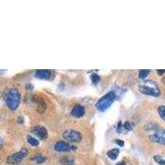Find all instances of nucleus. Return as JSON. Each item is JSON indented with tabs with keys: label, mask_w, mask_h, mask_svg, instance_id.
I'll return each instance as SVG.
<instances>
[{
	"label": "nucleus",
	"mask_w": 165,
	"mask_h": 165,
	"mask_svg": "<svg viewBox=\"0 0 165 165\" xmlns=\"http://www.w3.org/2000/svg\"><path fill=\"white\" fill-rule=\"evenodd\" d=\"M4 101L9 109L14 111L18 107L21 102V94L16 89H7L4 93Z\"/></svg>",
	"instance_id": "1"
},
{
	"label": "nucleus",
	"mask_w": 165,
	"mask_h": 165,
	"mask_svg": "<svg viewBox=\"0 0 165 165\" xmlns=\"http://www.w3.org/2000/svg\"><path fill=\"white\" fill-rule=\"evenodd\" d=\"M116 99V94L114 92H109L106 94H105L103 97H101L99 100L97 101L96 104V107L98 111L104 112L107 108H109L112 103Z\"/></svg>",
	"instance_id": "2"
},
{
	"label": "nucleus",
	"mask_w": 165,
	"mask_h": 165,
	"mask_svg": "<svg viewBox=\"0 0 165 165\" xmlns=\"http://www.w3.org/2000/svg\"><path fill=\"white\" fill-rule=\"evenodd\" d=\"M140 92L145 95H150L153 97H159L160 91L158 85L154 82L147 81L146 83L140 86Z\"/></svg>",
	"instance_id": "3"
},
{
	"label": "nucleus",
	"mask_w": 165,
	"mask_h": 165,
	"mask_svg": "<svg viewBox=\"0 0 165 165\" xmlns=\"http://www.w3.org/2000/svg\"><path fill=\"white\" fill-rule=\"evenodd\" d=\"M27 155V150L25 148H22L20 151H18V152L13 153V154H11L10 156L8 157L7 161H8V163H11V164H18L22 161V159Z\"/></svg>",
	"instance_id": "4"
},
{
	"label": "nucleus",
	"mask_w": 165,
	"mask_h": 165,
	"mask_svg": "<svg viewBox=\"0 0 165 165\" xmlns=\"http://www.w3.org/2000/svg\"><path fill=\"white\" fill-rule=\"evenodd\" d=\"M63 137L66 140L73 142V143H78V142L81 141V140H82L81 134L74 130H65V132L63 133Z\"/></svg>",
	"instance_id": "5"
},
{
	"label": "nucleus",
	"mask_w": 165,
	"mask_h": 165,
	"mask_svg": "<svg viewBox=\"0 0 165 165\" xmlns=\"http://www.w3.org/2000/svg\"><path fill=\"white\" fill-rule=\"evenodd\" d=\"M150 140L154 143L165 144V130L161 128L158 129L153 134L150 136Z\"/></svg>",
	"instance_id": "6"
},
{
	"label": "nucleus",
	"mask_w": 165,
	"mask_h": 165,
	"mask_svg": "<svg viewBox=\"0 0 165 165\" xmlns=\"http://www.w3.org/2000/svg\"><path fill=\"white\" fill-rule=\"evenodd\" d=\"M77 149L76 146L70 145L69 142L64 141V140H59L56 142L55 144V150L58 152H64V151H74Z\"/></svg>",
	"instance_id": "7"
},
{
	"label": "nucleus",
	"mask_w": 165,
	"mask_h": 165,
	"mask_svg": "<svg viewBox=\"0 0 165 165\" xmlns=\"http://www.w3.org/2000/svg\"><path fill=\"white\" fill-rule=\"evenodd\" d=\"M32 131L33 134H35V136H38L39 138L41 140H45L48 137V132L44 126H35L32 128Z\"/></svg>",
	"instance_id": "8"
},
{
	"label": "nucleus",
	"mask_w": 165,
	"mask_h": 165,
	"mask_svg": "<svg viewBox=\"0 0 165 165\" xmlns=\"http://www.w3.org/2000/svg\"><path fill=\"white\" fill-rule=\"evenodd\" d=\"M84 113H85L84 107L79 104L75 105L71 111V115L74 117H82V116L84 115Z\"/></svg>",
	"instance_id": "9"
},
{
	"label": "nucleus",
	"mask_w": 165,
	"mask_h": 165,
	"mask_svg": "<svg viewBox=\"0 0 165 165\" xmlns=\"http://www.w3.org/2000/svg\"><path fill=\"white\" fill-rule=\"evenodd\" d=\"M51 75V71L49 69H38L35 71V76L40 79H48Z\"/></svg>",
	"instance_id": "10"
},
{
	"label": "nucleus",
	"mask_w": 165,
	"mask_h": 165,
	"mask_svg": "<svg viewBox=\"0 0 165 165\" xmlns=\"http://www.w3.org/2000/svg\"><path fill=\"white\" fill-rule=\"evenodd\" d=\"M119 153H120L119 149H112V150L107 152V156H108L110 159L115 160V159H116L118 155H119Z\"/></svg>",
	"instance_id": "11"
},
{
	"label": "nucleus",
	"mask_w": 165,
	"mask_h": 165,
	"mask_svg": "<svg viewBox=\"0 0 165 165\" xmlns=\"http://www.w3.org/2000/svg\"><path fill=\"white\" fill-rule=\"evenodd\" d=\"M59 162L63 165H74V159L70 157H64L59 159Z\"/></svg>",
	"instance_id": "12"
},
{
	"label": "nucleus",
	"mask_w": 165,
	"mask_h": 165,
	"mask_svg": "<svg viewBox=\"0 0 165 165\" xmlns=\"http://www.w3.org/2000/svg\"><path fill=\"white\" fill-rule=\"evenodd\" d=\"M27 142L29 143L31 145H32V146H37L39 144V141L36 140V139H35L34 137H32V136H27Z\"/></svg>",
	"instance_id": "13"
},
{
	"label": "nucleus",
	"mask_w": 165,
	"mask_h": 165,
	"mask_svg": "<svg viewBox=\"0 0 165 165\" xmlns=\"http://www.w3.org/2000/svg\"><path fill=\"white\" fill-rule=\"evenodd\" d=\"M150 73V70H149V69H141L139 72V76L141 79H144L149 75Z\"/></svg>",
	"instance_id": "14"
},
{
	"label": "nucleus",
	"mask_w": 165,
	"mask_h": 165,
	"mask_svg": "<svg viewBox=\"0 0 165 165\" xmlns=\"http://www.w3.org/2000/svg\"><path fill=\"white\" fill-rule=\"evenodd\" d=\"M158 112L160 116V117L162 118L163 121H165V106H160L158 108Z\"/></svg>",
	"instance_id": "15"
},
{
	"label": "nucleus",
	"mask_w": 165,
	"mask_h": 165,
	"mask_svg": "<svg viewBox=\"0 0 165 165\" xmlns=\"http://www.w3.org/2000/svg\"><path fill=\"white\" fill-rule=\"evenodd\" d=\"M153 159L155 160V162L161 165H165V160L160 155H155V156L153 157Z\"/></svg>",
	"instance_id": "16"
},
{
	"label": "nucleus",
	"mask_w": 165,
	"mask_h": 165,
	"mask_svg": "<svg viewBox=\"0 0 165 165\" xmlns=\"http://www.w3.org/2000/svg\"><path fill=\"white\" fill-rule=\"evenodd\" d=\"M33 159L35 160L36 163H43L45 161V158L43 155H41V154H37L36 156L33 158Z\"/></svg>",
	"instance_id": "17"
},
{
	"label": "nucleus",
	"mask_w": 165,
	"mask_h": 165,
	"mask_svg": "<svg viewBox=\"0 0 165 165\" xmlns=\"http://www.w3.org/2000/svg\"><path fill=\"white\" fill-rule=\"evenodd\" d=\"M91 80L92 82H93V84H97V82L100 81V77L98 76L97 74H93L91 75Z\"/></svg>",
	"instance_id": "18"
},
{
	"label": "nucleus",
	"mask_w": 165,
	"mask_h": 165,
	"mask_svg": "<svg viewBox=\"0 0 165 165\" xmlns=\"http://www.w3.org/2000/svg\"><path fill=\"white\" fill-rule=\"evenodd\" d=\"M133 124L130 123V121H126V123L124 124V129H126L128 130H131L133 129Z\"/></svg>",
	"instance_id": "19"
},
{
	"label": "nucleus",
	"mask_w": 165,
	"mask_h": 165,
	"mask_svg": "<svg viewBox=\"0 0 165 165\" xmlns=\"http://www.w3.org/2000/svg\"><path fill=\"white\" fill-rule=\"evenodd\" d=\"M122 129H123V127H122V124H121V122L120 121V122H119V124H118L117 131L118 132H121V131H122Z\"/></svg>",
	"instance_id": "20"
},
{
	"label": "nucleus",
	"mask_w": 165,
	"mask_h": 165,
	"mask_svg": "<svg viewBox=\"0 0 165 165\" xmlns=\"http://www.w3.org/2000/svg\"><path fill=\"white\" fill-rule=\"evenodd\" d=\"M116 144H119L120 146H124L123 140H116Z\"/></svg>",
	"instance_id": "21"
},
{
	"label": "nucleus",
	"mask_w": 165,
	"mask_h": 165,
	"mask_svg": "<svg viewBox=\"0 0 165 165\" xmlns=\"http://www.w3.org/2000/svg\"><path fill=\"white\" fill-rule=\"evenodd\" d=\"M157 72H158L159 75H160V76H161V75H163V74H164L165 73V69H163V70H161V69H158V71H157Z\"/></svg>",
	"instance_id": "22"
},
{
	"label": "nucleus",
	"mask_w": 165,
	"mask_h": 165,
	"mask_svg": "<svg viewBox=\"0 0 165 165\" xmlns=\"http://www.w3.org/2000/svg\"><path fill=\"white\" fill-rule=\"evenodd\" d=\"M116 165H126V163H123V162H120V163H118Z\"/></svg>",
	"instance_id": "23"
},
{
	"label": "nucleus",
	"mask_w": 165,
	"mask_h": 165,
	"mask_svg": "<svg viewBox=\"0 0 165 165\" xmlns=\"http://www.w3.org/2000/svg\"><path fill=\"white\" fill-rule=\"evenodd\" d=\"M163 82H165V79H163ZM165 83V82H164Z\"/></svg>",
	"instance_id": "24"
}]
</instances>
